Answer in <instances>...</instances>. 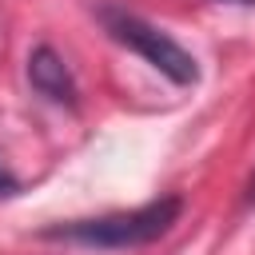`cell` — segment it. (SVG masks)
Listing matches in <instances>:
<instances>
[{
  "label": "cell",
  "instance_id": "obj_3",
  "mask_svg": "<svg viewBox=\"0 0 255 255\" xmlns=\"http://www.w3.org/2000/svg\"><path fill=\"white\" fill-rule=\"evenodd\" d=\"M28 84H32L44 100H52V104H60V108H76L80 88H76V80H72L64 56H60L56 48L40 44V48L28 52Z\"/></svg>",
  "mask_w": 255,
  "mask_h": 255
},
{
  "label": "cell",
  "instance_id": "obj_2",
  "mask_svg": "<svg viewBox=\"0 0 255 255\" xmlns=\"http://www.w3.org/2000/svg\"><path fill=\"white\" fill-rule=\"evenodd\" d=\"M100 24H104V32L116 40V44H124V48H131L135 56H143L155 72H163L171 84H179V88H187V84H195L199 80V68H195V56L183 48V44H175L163 28H155V24H147L143 16H135V12H124V8H100Z\"/></svg>",
  "mask_w": 255,
  "mask_h": 255
},
{
  "label": "cell",
  "instance_id": "obj_6",
  "mask_svg": "<svg viewBox=\"0 0 255 255\" xmlns=\"http://www.w3.org/2000/svg\"><path fill=\"white\" fill-rule=\"evenodd\" d=\"M231 4H251V0H231Z\"/></svg>",
  "mask_w": 255,
  "mask_h": 255
},
{
  "label": "cell",
  "instance_id": "obj_1",
  "mask_svg": "<svg viewBox=\"0 0 255 255\" xmlns=\"http://www.w3.org/2000/svg\"><path fill=\"white\" fill-rule=\"evenodd\" d=\"M179 211H183V199L179 195H163V199H151V203L131 207V211L56 223V227L44 231V239H64V243H80V247H108V251L143 247V243L167 235L171 223L179 219Z\"/></svg>",
  "mask_w": 255,
  "mask_h": 255
},
{
  "label": "cell",
  "instance_id": "obj_4",
  "mask_svg": "<svg viewBox=\"0 0 255 255\" xmlns=\"http://www.w3.org/2000/svg\"><path fill=\"white\" fill-rule=\"evenodd\" d=\"M16 187H20V183H16L8 171H0V195H16Z\"/></svg>",
  "mask_w": 255,
  "mask_h": 255
},
{
  "label": "cell",
  "instance_id": "obj_5",
  "mask_svg": "<svg viewBox=\"0 0 255 255\" xmlns=\"http://www.w3.org/2000/svg\"><path fill=\"white\" fill-rule=\"evenodd\" d=\"M247 199H255V179H251V187H247Z\"/></svg>",
  "mask_w": 255,
  "mask_h": 255
}]
</instances>
